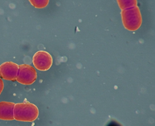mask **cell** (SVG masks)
Here are the masks:
<instances>
[{
  "instance_id": "6da1fadb",
  "label": "cell",
  "mask_w": 155,
  "mask_h": 126,
  "mask_svg": "<svg viewBox=\"0 0 155 126\" xmlns=\"http://www.w3.org/2000/svg\"><path fill=\"white\" fill-rule=\"evenodd\" d=\"M39 115L38 108L30 102L17 103L14 107V118L16 121L33 122Z\"/></svg>"
},
{
  "instance_id": "7a4b0ae2",
  "label": "cell",
  "mask_w": 155,
  "mask_h": 126,
  "mask_svg": "<svg viewBox=\"0 0 155 126\" xmlns=\"http://www.w3.org/2000/svg\"><path fill=\"white\" fill-rule=\"evenodd\" d=\"M121 18L123 26L129 31H136L140 28L142 23L141 12L137 6L121 11Z\"/></svg>"
},
{
  "instance_id": "3957f363",
  "label": "cell",
  "mask_w": 155,
  "mask_h": 126,
  "mask_svg": "<svg viewBox=\"0 0 155 126\" xmlns=\"http://www.w3.org/2000/svg\"><path fill=\"white\" fill-rule=\"evenodd\" d=\"M37 79V72L33 66L28 64L19 66L16 81L22 85H30L35 83Z\"/></svg>"
},
{
  "instance_id": "277c9868",
  "label": "cell",
  "mask_w": 155,
  "mask_h": 126,
  "mask_svg": "<svg viewBox=\"0 0 155 126\" xmlns=\"http://www.w3.org/2000/svg\"><path fill=\"white\" fill-rule=\"evenodd\" d=\"M53 63L52 56L45 51H39L33 55V64L37 70L41 71H48Z\"/></svg>"
},
{
  "instance_id": "5b68a950",
  "label": "cell",
  "mask_w": 155,
  "mask_h": 126,
  "mask_svg": "<svg viewBox=\"0 0 155 126\" xmlns=\"http://www.w3.org/2000/svg\"><path fill=\"white\" fill-rule=\"evenodd\" d=\"M19 66L16 63L7 61L0 66V76L5 80L16 81Z\"/></svg>"
},
{
  "instance_id": "8992f818",
  "label": "cell",
  "mask_w": 155,
  "mask_h": 126,
  "mask_svg": "<svg viewBox=\"0 0 155 126\" xmlns=\"http://www.w3.org/2000/svg\"><path fill=\"white\" fill-rule=\"evenodd\" d=\"M14 105L13 102H0V120L13 121Z\"/></svg>"
},
{
  "instance_id": "52a82bcc",
  "label": "cell",
  "mask_w": 155,
  "mask_h": 126,
  "mask_svg": "<svg viewBox=\"0 0 155 126\" xmlns=\"http://www.w3.org/2000/svg\"><path fill=\"white\" fill-rule=\"evenodd\" d=\"M117 2H118L121 11L135 7V6H137V2L136 0H118Z\"/></svg>"
},
{
  "instance_id": "ba28073f",
  "label": "cell",
  "mask_w": 155,
  "mask_h": 126,
  "mask_svg": "<svg viewBox=\"0 0 155 126\" xmlns=\"http://www.w3.org/2000/svg\"><path fill=\"white\" fill-rule=\"evenodd\" d=\"M31 5L37 9H43L46 7L49 3V0H30Z\"/></svg>"
},
{
  "instance_id": "9c48e42d",
  "label": "cell",
  "mask_w": 155,
  "mask_h": 126,
  "mask_svg": "<svg viewBox=\"0 0 155 126\" xmlns=\"http://www.w3.org/2000/svg\"><path fill=\"white\" fill-rule=\"evenodd\" d=\"M4 87H5V85H4V82L2 80V79L0 77V94H1V93L3 91Z\"/></svg>"
}]
</instances>
